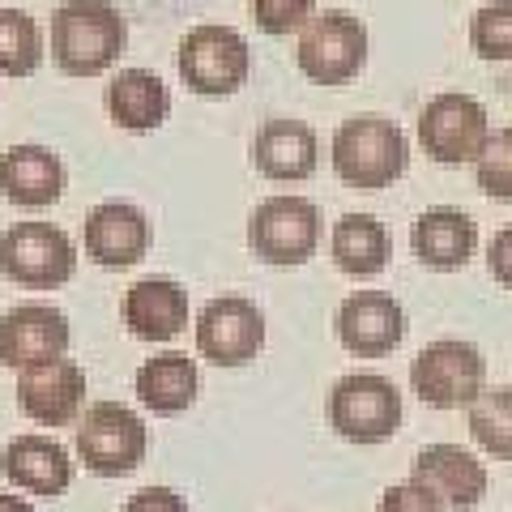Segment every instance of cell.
Here are the masks:
<instances>
[{
    "instance_id": "obj_9",
    "label": "cell",
    "mask_w": 512,
    "mask_h": 512,
    "mask_svg": "<svg viewBox=\"0 0 512 512\" xmlns=\"http://www.w3.org/2000/svg\"><path fill=\"white\" fill-rule=\"evenodd\" d=\"M248 244L269 265H303L320 244V214L308 197H265L248 218Z\"/></svg>"
},
{
    "instance_id": "obj_32",
    "label": "cell",
    "mask_w": 512,
    "mask_h": 512,
    "mask_svg": "<svg viewBox=\"0 0 512 512\" xmlns=\"http://www.w3.org/2000/svg\"><path fill=\"white\" fill-rule=\"evenodd\" d=\"M487 269H491L495 282L512 291V227L491 235V244H487Z\"/></svg>"
},
{
    "instance_id": "obj_23",
    "label": "cell",
    "mask_w": 512,
    "mask_h": 512,
    "mask_svg": "<svg viewBox=\"0 0 512 512\" xmlns=\"http://www.w3.org/2000/svg\"><path fill=\"white\" fill-rule=\"evenodd\" d=\"M137 397L141 406L154 410V414H184L192 402H197V363L180 350H163L137 367Z\"/></svg>"
},
{
    "instance_id": "obj_5",
    "label": "cell",
    "mask_w": 512,
    "mask_h": 512,
    "mask_svg": "<svg viewBox=\"0 0 512 512\" xmlns=\"http://www.w3.org/2000/svg\"><path fill=\"white\" fill-rule=\"evenodd\" d=\"M146 448L150 431L141 423V414L128 410L124 402H94L82 427H77V457L86 461V470L103 478L133 474L146 461Z\"/></svg>"
},
{
    "instance_id": "obj_28",
    "label": "cell",
    "mask_w": 512,
    "mask_h": 512,
    "mask_svg": "<svg viewBox=\"0 0 512 512\" xmlns=\"http://www.w3.org/2000/svg\"><path fill=\"white\" fill-rule=\"evenodd\" d=\"M474 175H478V188H483L487 197L512 201V128H495L487 137V146L474 163Z\"/></svg>"
},
{
    "instance_id": "obj_6",
    "label": "cell",
    "mask_w": 512,
    "mask_h": 512,
    "mask_svg": "<svg viewBox=\"0 0 512 512\" xmlns=\"http://www.w3.org/2000/svg\"><path fill=\"white\" fill-rule=\"evenodd\" d=\"M299 69L320 86H342L367 64V26L346 9H325L299 30Z\"/></svg>"
},
{
    "instance_id": "obj_3",
    "label": "cell",
    "mask_w": 512,
    "mask_h": 512,
    "mask_svg": "<svg viewBox=\"0 0 512 512\" xmlns=\"http://www.w3.org/2000/svg\"><path fill=\"white\" fill-rule=\"evenodd\" d=\"M329 423L350 444H380L402 427V393L380 372H350L329 393Z\"/></svg>"
},
{
    "instance_id": "obj_26",
    "label": "cell",
    "mask_w": 512,
    "mask_h": 512,
    "mask_svg": "<svg viewBox=\"0 0 512 512\" xmlns=\"http://www.w3.org/2000/svg\"><path fill=\"white\" fill-rule=\"evenodd\" d=\"M43 60V30L22 9H0V73L26 77Z\"/></svg>"
},
{
    "instance_id": "obj_14",
    "label": "cell",
    "mask_w": 512,
    "mask_h": 512,
    "mask_svg": "<svg viewBox=\"0 0 512 512\" xmlns=\"http://www.w3.org/2000/svg\"><path fill=\"white\" fill-rule=\"evenodd\" d=\"M414 483H423L444 508L466 512L487 495V466L461 444H427L414 457Z\"/></svg>"
},
{
    "instance_id": "obj_10",
    "label": "cell",
    "mask_w": 512,
    "mask_h": 512,
    "mask_svg": "<svg viewBox=\"0 0 512 512\" xmlns=\"http://www.w3.org/2000/svg\"><path fill=\"white\" fill-rule=\"evenodd\" d=\"M487 137H491L487 107L478 103L474 94L444 90L419 116V141L436 163H478Z\"/></svg>"
},
{
    "instance_id": "obj_4",
    "label": "cell",
    "mask_w": 512,
    "mask_h": 512,
    "mask_svg": "<svg viewBox=\"0 0 512 512\" xmlns=\"http://www.w3.org/2000/svg\"><path fill=\"white\" fill-rule=\"evenodd\" d=\"M487 359L474 342L440 338L427 342L410 363V384L431 410H457L470 406L487 389Z\"/></svg>"
},
{
    "instance_id": "obj_25",
    "label": "cell",
    "mask_w": 512,
    "mask_h": 512,
    "mask_svg": "<svg viewBox=\"0 0 512 512\" xmlns=\"http://www.w3.org/2000/svg\"><path fill=\"white\" fill-rule=\"evenodd\" d=\"M466 410H470L474 444L483 448V453H491L495 461H512V389L508 384L483 389Z\"/></svg>"
},
{
    "instance_id": "obj_1",
    "label": "cell",
    "mask_w": 512,
    "mask_h": 512,
    "mask_svg": "<svg viewBox=\"0 0 512 512\" xmlns=\"http://www.w3.org/2000/svg\"><path fill=\"white\" fill-rule=\"evenodd\" d=\"M329 158H333V171H338L350 188L376 192L406 171L410 141L402 128H397V120L363 111V116H350L338 124Z\"/></svg>"
},
{
    "instance_id": "obj_18",
    "label": "cell",
    "mask_w": 512,
    "mask_h": 512,
    "mask_svg": "<svg viewBox=\"0 0 512 512\" xmlns=\"http://www.w3.org/2000/svg\"><path fill=\"white\" fill-rule=\"evenodd\" d=\"M410 244L427 269H461L478 248V222L453 205H431L414 218Z\"/></svg>"
},
{
    "instance_id": "obj_13",
    "label": "cell",
    "mask_w": 512,
    "mask_h": 512,
    "mask_svg": "<svg viewBox=\"0 0 512 512\" xmlns=\"http://www.w3.org/2000/svg\"><path fill=\"white\" fill-rule=\"evenodd\" d=\"M333 325H338V342L350 350V355H363V359L389 355V350H397L406 338L402 303H397L393 295H384V291L346 295Z\"/></svg>"
},
{
    "instance_id": "obj_7",
    "label": "cell",
    "mask_w": 512,
    "mask_h": 512,
    "mask_svg": "<svg viewBox=\"0 0 512 512\" xmlns=\"http://www.w3.org/2000/svg\"><path fill=\"white\" fill-rule=\"evenodd\" d=\"M77 269V248L52 222H18L0 235V274L18 286H60Z\"/></svg>"
},
{
    "instance_id": "obj_27",
    "label": "cell",
    "mask_w": 512,
    "mask_h": 512,
    "mask_svg": "<svg viewBox=\"0 0 512 512\" xmlns=\"http://www.w3.org/2000/svg\"><path fill=\"white\" fill-rule=\"evenodd\" d=\"M470 43L483 60H512V0H491L474 13Z\"/></svg>"
},
{
    "instance_id": "obj_20",
    "label": "cell",
    "mask_w": 512,
    "mask_h": 512,
    "mask_svg": "<svg viewBox=\"0 0 512 512\" xmlns=\"http://www.w3.org/2000/svg\"><path fill=\"white\" fill-rule=\"evenodd\" d=\"M252 163L269 180H303L316 171V133L303 120H265L252 141Z\"/></svg>"
},
{
    "instance_id": "obj_24",
    "label": "cell",
    "mask_w": 512,
    "mask_h": 512,
    "mask_svg": "<svg viewBox=\"0 0 512 512\" xmlns=\"http://www.w3.org/2000/svg\"><path fill=\"white\" fill-rule=\"evenodd\" d=\"M333 261L350 278H376L389 261V231L372 214H342L333 222Z\"/></svg>"
},
{
    "instance_id": "obj_2",
    "label": "cell",
    "mask_w": 512,
    "mask_h": 512,
    "mask_svg": "<svg viewBox=\"0 0 512 512\" xmlns=\"http://www.w3.org/2000/svg\"><path fill=\"white\" fill-rule=\"evenodd\" d=\"M128 26L111 0H64L52 18V56L64 73L94 77L116 64Z\"/></svg>"
},
{
    "instance_id": "obj_30",
    "label": "cell",
    "mask_w": 512,
    "mask_h": 512,
    "mask_svg": "<svg viewBox=\"0 0 512 512\" xmlns=\"http://www.w3.org/2000/svg\"><path fill=\"white\" fill-rule=\"evenodd\" d=\"M380 512H444V504L423 483L406 478V483H397L380 495Z\"/></svg>"
},
{
    "instance_id": "obj_29",
    "label": "cell",
    "mask_w": 512,
    "mask_h": 512,
    "mask_svg": "<svg viewBox=\"0 0 512 512\" xmlns=\"http://www.w3.org/2000/svg\"><path fill=\"white\" fill-rule=\"evenodd\" d=\"M316 0H252V18L265 35H291L312 22Z\"/></svg>"
},
{
    "instance_id": "obj_8",
    "label": "cell",
    "mask_w": 512,
    "mask_h": 512,
    "mask_svg": "<svg viewBox=\"0 0 512 512\" xmlns=\"http://www.w3.org/2000/svg\"><path fill=\"white\" fill-rule=\"evenodd\" d=\"M252 69L248 39L235 26H192L180 39V77L197 94H235Z\"/></svg>"
},
{
    "instance_id": "obj_11",
    "label": "cell",
    "mask_w": 512,
    "mask_h": 512,
    "mask_svg": "<svg viewBox=\"0 0 512 512\" xmlns=\"http://www.w3.org/2000/svg\"><path fill=\"white\" fill-rule=\"evenodd\" d=\"M69 316L52 303H18L0 316V363L13 372H30V367L56 363L69 350Z\"/></svg>"
},
{
    "instance_id": "obj_31",
    "label": "cell",
    "mask_w": 512,
    "mask_h": 512,
    "mask_svg": "<svg viewBox=\"0 0 512 512\" xmlns=\"http://www.w3.org/2000/svg\"><path fill=\"white\" fill-rule=\"evenodd\" d=\"M124 512H188L184 495H175L171 487H141L133 500L124 504Z\"/></svg>"
},
{
    "instance_id": "obj_33",
    "label": "cell",
    "mask_w": 512,
    "mask_h": 512,
    "mask_svg": "<svg viewBox=\"0 0 512 512\" xmlns=\"http://www.w3.org/2000/svg\"><path fill=\"white\" fill-rule=\"evenodd\" d=\"M0 512H35V508H30L22 495H5V491H0Z\"/></svg>"
},
{
    "instance_id": "obj_12",
    "label": "cell",
    "mask_w": 512,
    "mask_h": 512,
    "mask_svg": "<svg viewBox=\"0 0 512 512\" xmlns=\"http://www.w3.org/2000/svg\"><path fill=\"white\" fill-rule=\"evenodd\" d=\"M265 346V316L252 299L222 295L197 312V350L218 367H244Z\"/></svg>"
},
{
    "instance_id": "obj_21",
    "label": "cell",
    "mask_w": 512,
    "mask_h": 512,
    "mask_svg": "<svg viewBox=\"0 0 512 512\" xmlns=\"http://www.w3.org/2000/svg\"><path fill=\"white\" fill-rule=\"evenodd\" d=\"M0 188L13 205H52L64 192V167L47 146H9L0 154Z\"/></svg>"
},
{
    "instance_id": "obj_19",
    "label": "cell",
    "mask_w": 512,
    "mask_h": 512,
    "mask_svg": "<svg viewBox=\"0 0 512 512\" xmlns=\"http://www.w3.org/2000/svg\"><path fill=\"white\" fill-rule=\"evenodd\" d=\"M124 325L141 342H167L188 325V295L171 278H141L124 295Z\"/></svg>"
},
{
    "instance_id": "obj_15",
    "label": "cell",
    "mask_w": 512,
    "mask_h": 512,
    "mask_svg": "<svg viewBox=\"0 0 512 512\" xmlns=\"http://www.w3.org/2000/svg\"><path fill=\"white\" fill-rule=\"evenodd\" d=\"M86 397V372L73 359L30 367L18 380V406L43 427H64L77 419Z\"/></svg>"
},
{
    "instance_id": "obj_22",
    "label": "cell",
    "mask_w": 512,
    "mask_h": 512,
    "mask_svg": "<svg viewBox=\"0 0 512 512\" xmlns=\"http://www.w3.org/2000/svg\"><path fill=\"white\" fill-rule=\"evenodd\" d=\"M167 107H171V94L163 86V77L150 73V69H120L107 86V111L111 120L128 133H150L167 120Z\"/></svg>"
},
{
    "instance_id": "obj_16",
    "label": "cell",
    "mask_w": 512,
    "mask_h": 512,
    "mask_svg": "<svg viewBox=\"0 0 512 512\" xmlns=\"http://www.w3.org/2000/svg\"><path fill=\"white\" fill-rule=\"evenodd\" d=\"M0 470L18 491L43 495V500H56V495L69 491L73 483V457L69 448L52 436H18L5 444L0 453Z\"/></svg>"
},
{
    "instance_id": "obj_17",
    "label": "cell",
    "mask_w": 512,
    "mask_h": 512,
    "mask_svg": "<svg viewBox=\"0 0 512 512\" xmlns=\"http://www.w3.org/2000/svg\"><path fill=\"white\" fill-rule=\"evenodd\" d=\"M150 248V222L133 201H103L86 218V252L107 269L137 265Z\"/></svg>"
}]
</instances>
